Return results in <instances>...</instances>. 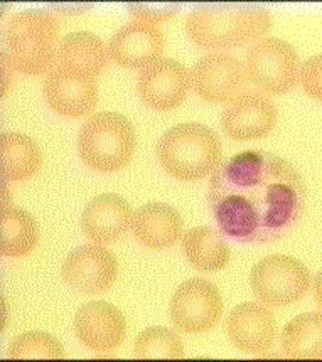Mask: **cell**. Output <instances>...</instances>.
Instances as JSON below:
<instances>
[{
    "mask_svg": "<svg viewBox=\"0 0 322 362\" xmlns=\"http://www.w3.org/2000/svg\"><path fill=\"white\" fill-rule=\"evenodd\" d=\"M297 169L275 153L248 150L219 163L208 187L216 226L240 245H263L292 231L306 209Z\"/></svg>",
    "mask_w": 322,
    "mask_h": 362,
    "instance_id": "obj_1",
    "label": "cell"
},
{
    "mask_svg": "<svg viewBox=\"0 0 322 362\" xmlns=\"http://www.w3.org/2000/svg\"><path fill=\"white\" fill-rule=\"evenodd\" d=\"M272 16L260 6L201 4L189 12L188 37L205 49H233L268 33Z\"/></svg>",
    "mask_w": 322,
    "mask_h": 362,
    "instance_id": "obj_2",
    "label": "cell"
},
{
    "mask_svg": "<svg viewBox=\"0 0 322 362\" xmlns=\"http://www.w3.org/2000/svg\"><path fill=\"white\" fill-rule=\"evenodd\" d=\"M8 57L16 71L28 76L50 73L56 66L59 47L57 17L41 8H29L12 17L6 33Z\"/></svg>",
    "mask_w": 322,
    "mask_h": 362,
    "instance_id": "obj_3",
    "label": "cell"
},
{
    "mask_svg": "<svg viewBox=\"0 0 322 362\" xmlns=\"http://www.w3.org/2000/svg\"><path fill=\"white\" fill-rule=\"evenodd\" d=\"M157 158L174 179L200 180L219 167L222 140L201 123H180L161 136Z\"/></svg>",
    "mask_w": 322,
    "mask_h": 362,
    "instance_id": "obj_4",
    "label": "cell"
},
{
    "mask_svg": "<svg viewBox=\"0 0 322 362\" xmlns=\"http://www.w3.org/2000/svg\"><path fill=\"white\" fill-rule=\"evenodd\" d=\"M137 135L120 113L100 112L83 123L78 134L79 158L96 172H117L132 160Z\"/></svg>",
    "mask_w": 322,
    "mask_h": 362,
    "instance_id": "obj_5",
    "label": "cell"
},
{
    "mask_svg": "<svg viewBox=\"0 0 322 362\" xmlns=\"http://www.w3.org/2000/svg\"><path fill=\"white\" fill-rule=\"evenodd\" d=\"M250 286L265 305L287 307L306 297L311 288V273L292 256L272 255L251 268Z\"/></svg>",
    "mask_w": 322,
    "mask_h": 362,
    "instance_id": "obj_6",
    "label": "cell"
},
{
    "mask_svg": "<svg viewBox=\"0 0 322 362\" xmlns=\"http://www.w3.org/2000/svg\"><path fill=\"white\" fill-rule=\"evenodd\" d=\"M301 68L297 51L279 37L260 39L246 52V76L270 95L294 90L301 81Z\"/></svg>",
    "mask_w": 322,
    "mask_h": 362,
    "instance_id": "obj_7",
    "label": "cell"
},
{
    "mask_svg": "<svg viewBox=\"0 0 322 362\" xmlns=\"http://www.w3.org/2000/svg\"><path fill=\"white\" fill-rule=\"evenodd\" d=\"M171 320L186 334L208 332L223 313V300L216 285L192 278L184 281L171 298Z\"/></svg>",
    "mask_w": 322,
    "mask_h": 362,
    "instance_id": "obj_8",
    "label": "cell"
},
{
    "mask_svg": "<svg viewBox=\"0 0 322 362\" xmlns=\"http://www.w3.org/2000/svg\"><path fill=\"white\" fill-rule=\"evenodd\" d=\"M277 123V108L268 96L255 90L240 91L228 101L222 115V128L229 139L248 142L270 134Z\"/></svg>",
    "mask_w": 322,
    "mask_h": 362,
    "instance_id": "obj_9",
    "label": "cell"
},
{
    "mask_svg": "<svg viewBox=\"0 0 322 362\" xmlns=\"http://www.w3.org/2000/svg\"><path fill=\"white\" fill-rule=\"evenodd\" d=\"M191 90V73L179 61L157 59L144 68L137 79V91L147 107L167 112L179 107Z\"/></svg>",
    "mask_w": 322,
    "mask_h": 362,
    "instance_id": "obj_10",
    "label": "cell"
},
{
    "mask_svg": "<svg viewBox=\"0 0 322 362\" xmlns=\"http://www.w3.org/2000/svg\"><path fill=\"white\" fill-rule=\"evenodd\" d=\"M118 275L117 258L107 248L85 245L66 256L61 278L79 293H101L115 284Z\"/></svg>",
    "mask_w": 322,
    "mask_h": 362,
    "instance_id": "obj_11",
    "label": "cell"
},
{
    "mask_svg": "<svg viewBox=\"0 0 322 362\" xmlns=\"http://www.w3.org/2000/svg\"><path fill=\"white\" fill-rule=\"evenodd\" d=\"M243 66L228 52H211L201 57L191 71V88L211 103H228L245 83Z\"/></svg>",
    "mask_w": 322,
    "mask_h": 362,
    "instance_id": "obj_12",
    "label": "cell"
},
{
    "mask_svg": "<svg viewBox=\"0 0 322 362\" xmlns=\"http://www.w3.org/2000/svg\"><path fill=\"white\" fill-rule=\"evenodd\" d=\"M74 334L83 346L95 352H112L127 334L123 313L107 302H90L74 315Z\"/></svg>",
    "mask_w": 322,
    "mask_h": 362,
    "instance_id": "obj_13",
    "label": "cell"
},
{
    "mask_svg": "<svg viewBox=\"0 0 322 362\" xmlns=\"http://www.w3.org/2000/svg\"><path fill=\"white\" fill-rule=\"evenodd\" d=\"M228 339L246 354H265L277 337L275 317L262 303L245 302L229 312L224 322Z\"/></svg>",
    "mask_w": 322,
    "mask_h": 362,
    "instance_id": "obj_14",
    "label": "cell"
},
{
    "mask_svg": "<svg viewBox=\"0 0 322 362\" xmlns=\"http://www.w3.org/2000/svg\"><path fill=\"white\" fill-rule=\"evenodd\" d=\"M42 93L47 107L66 118L90 115L98 103V86L95 79L69 76L57 66L44 78Z\"/></svg>",
    "mask_w": 322,
    "mask_h": 362,
    "instance_id": "obj_15",
    "label": "cell"
},
{
    "mask_svg": "<svg viewBox=\"0 0 322 362\" xmlns=\"http://www.w3.org/2000/svg\"><path fill=\"white\" fill-rule=\"evenodd\" d=\"M164 34L156 25L134 21L113 34L108 42V56L123 68H147L161 59Z\"/></svg>",
    "mask_w": 322,
    "mask_h": 362,
    "instance_id": "obj_16",
    "label": "cell"
},
{
    "mask_svg": "<svg viewBox=\"0 0 322 362\" xmlns=\"http://www.w3.org/2000/svg\"><path fill=\"white\" fill-rule=\"evenodd\" d=\"M132 219V209L123 197L117 194H101L83 209L81 228L88 240L107 245L129 231Z\"/></svg>",
    "mask_w": 322,
    "mask_h": 362,
    "instance_id": "obj_17",
    "label": "cell"
},
{
    "mask_svg": "<svg viewBox=\"0 0 322 362\" xmlns=\"http://www.w3.org/2000/svg\"><path fill=\"white\" fill-rule=\"evenodd\" d=\"M108 49L98 36L91 33H71L61 39L56 66L79 79H95L105 71Z\"/></svg>",
    "mask_w": 322,
    "mask_h": 362,
    "instance_id": "obj_18",
    "label": "cell"
},
{
    "mask_svg": "<svg viewBox=\"0 0 322 362\" xmlns=\"http://www.w3.org/2000/svg\"><path fill=\"white\" fill-rule=\"evenodd\" d=\"M132 231L135 240L151 250H166L183 236V219L178 211L164 202H151L134 213Z\"/></svg>",
    "mask_w": 322,
    "mask_h": 362,
    "instance_id": "obj_19",
    "label": "cell"
},
{
    "mask_svg": "<svg viewBox=\"0 0 322 362\" xmlns=\"http://www.w3.org/2000/svg\"><path fill=\"white\" fill-rule=\"evenodd\" d=\"M184 256L196 270L202 273H213L223 270L229 263V246L222 231L209 226L189 229L180 241Z\"/></svg>",
    "mask_w": 322,
    "mask_h": 362,
    "instance_id": "obj_20",
    "label": "cell"
},
{
    "mask_svg": "<svg viewBox=\"0 0 322 362\" xmlns=\"http://www.w3.org/2000/svg\"><path fill=\"white\" fill-rule=\"evenodd\" d=\"M39 145L24 134H4L0 139V170L6 180H25L41 169Z\"/></svg>",
    "mask_w": 322,
    "mask_h": 362,
    "instance_id": "obj_21",
    "label": "cell"
},
{
    "mask_svg": "<svg viewBox=\"0 0 322 362\" xmlns=\"http://www.w3.org/2000/svg\"><path fill=\"white\" fill-rule=\"evenodd\" d=\"M282 351L290 359H322V313H301L284 327Z\"/></svg>",
    "mask_w": 322,
    "mask_h": 362,
    "instance_id": "obj_22",
    "label": "cell"
},
{
    "mask_svg": "<svg viewBox=\"0 0 322 362\" xmlns=\"http://www.w3.org/2000/svg\"><path fill=\"white\" fill-rule=\"evenodd\" d=\"M0 245L2 253L11 258H21L36 248L39 229L33 216L19 207L6 206L0 216Z\"/></svg>",
    "mask_w": 322,
    "mask_h": 362,
    "instance_id": "obj_23",
    "label": "cell"
},
{
    "mask_svg": "<svg viewBox=\"0 0 322 362\" xmlns=\"http://www.w3.org/2000/svg\"><path fill=\"white\" fill-rule=\"evenodd\" d=\"M184 354L183 341L167 327H151L137 335L134 356L137 359H180Z\"/></svg>",
    "mask_w": 322,
    "mask_h": 362,
    "instance_id": "obj_24",
    "label": "cell"
},
{
    "mask_svg": "<svg viewBox=\"0 0 322 362\" xmlns=\"http://www.w3.org/2000/svg\"><path fill=\"white\" fill-rule=\"evenodd\" d=\"M12 359H64V349L47 332H25L17 335L8 347Z\"/></svg>",
    "mask_w": 322,
    "mask_h": 362,
    "instance_id": "obj_25",
    "label": "cell"
},
{
    "mask_svg": "<svg viewBox=\"0 0 322 362\" xmlns=\"http://www.w3.org/2000/svg\"><path fill=\"white\" fill-rule=\"evenodd\" d=\"M129 12L137 21L145 22V24H162L172 19L179 12V4H142L134 2L127 4Z\"/></svg>",
    "mask_w": 322,
    "mask_h": 362,
    "instance_id": "obj_26",
    "label": "cell"
},
{
    "mask_svg": "<svg viewBox=\"0 0 322 362\" xmlns=\"http://www.w3.org/2000/svg\"><path fill=\"white\" fill-rule=\"evenodd\" d=\"M301 85L311 98L322 101V54L309 57L302 64Z\"/></svg>",
    "mask_w": 322,
    "mask_h": 362,
    "instance_id": "obj_27",
    "label": "cell"
},
{
    "mask_svg": "<svg viewBox=\"0 0 322 362\" xmlns=\"http://www.w3.org/2000/svg\"><path fill=\"white\" fill-rule=\"evenodd\" d=\"M14 71H16L14 66L11 64L8 57L2 52V95H6L8 86H11L12 81H14Z\"/></svg>",
    "mask_w": 322,
    "mask_h": 362,
    "instance_id": "obj_28",
    "label": "cell"
},
{
    "mask_svg": "<svg viewBox=\"0 0 322 362\" xmlns=\"http://www.w3.org/2000/svg\"><path fill=\"white\" fill-rule=\"evenodd\" d=\"M314 297H316L317 305H319V308L322 310V270L317 273L314 280Z\"/></svg>",
    "mask_w": 322,
    "mask_h": 362,
    "instance_id": "obj_29",
    "label": "cell"
}]
</instances>
